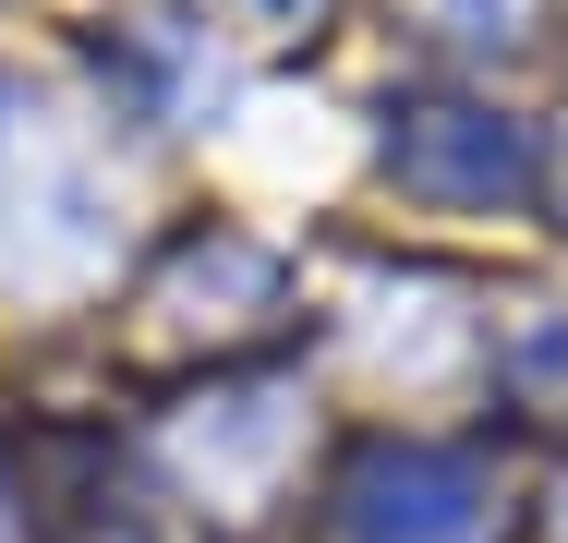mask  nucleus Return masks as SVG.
I'll return each instance as SVG.
<instances>
[{"mask_svg":"<svg viewBox=\"0 0 568 543\" xmlns=\"http://www.w3.org/2000/svg\"><path fill=\"white\" fill-rule=\"evenodd\" d=\"M351 532H363V543H484V532H496V508H484V471H471V459L399 447V459L363 471Z\"/></svg>","mask_w":568,"mask_h":543,"instance_id":"f257e3e1","label":"nucleus"},{"mask_svg":"<svg viewBox=\"0 0 568 543\" xmlns=\"http://www.w3.org/2000/svg\"><path fill=\"white\" fill-rule=\"evenodd\" d=\"M399 170L424 194H520L532 182V145L508 121H484V109H424V133L399 145Z\"/></svg>","mask_w":568,"mask_h":543,"instance_id":"f03ea898","label":"nucleus"}]
</instances>
